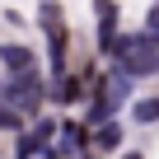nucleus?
Masks as SVG:
<instances>
[{
	"label": "nucleus",
	"instance_id": "1",
	"mask_svg": "<svg viewBox=\"0 0 159 159\" xmlns=\"http://www.w3.org/2000/svg\"><path fill=\"white\" fill-rule=\"evenodd\" d=\"M112 70L117 75H126L131 80V84H136V80L140 75H159V42L140 28V33H122L117 38V47H112Z\"/></svg>",
	"mask_w": 159,
	"mask_h": 159
},
{
	"label": "nucleus",
	"instance_id": "2",
	"mask_svg": "<svg viewBox=\"0 0 159 159\" xmlns=\"http://www.w3.org/2000/svg\"><path fill=\"white\" fill-rule=\"evenodd\" d=\"M126 98H131V80H126V75H117V70H108L98 84H94V103L84 108V131H89V126L98 131L103 122H117L112 112H117Z\"/></svg>",
	"mask_w": 159,
	"mask_h": 159
},
{
	"label": "nucleus",
	"instance_id": "3",
	"mask_svg": "<svg viewBox=\"0 0 159 159\" xmlns=\"http://www.w3.org/2000/svg\"><path fill=\"white\" fill-rule=\"evenodd\" d=\"M56 131H61V122H52V117H38V122L24 131V140L14 145V154H19V159H33V154H42V159H47V150L56 145Z\"/></svg>",
	"mask_w": 159,
	"mask_h": 159
},
{
	"label": "nucleus",
	"instance_id": "4",
	"mask_svg": "<svg viewBox=\"0 0 159 159\" xmlns=\"http://www.w3.org/2000/svg\"><path fill=\"white\" fill-rule=\"evenodd\" d=\"M0 70H5L10 80L38 75V56H33V47H24V42H0Z\"/></svg>",
	"mask_w": 159,
	"mask_h": 159
},
{
	"label": "nucleus",
	"instance_id": "5",
	"mask_svg": "<svg viewBox=\"0 0 159 159\" xmlns=\"http://www.w3.org/2000/svg\"><path fill=\"white\" fill-rule=\"evenodd\" d=\"M94 14H98V52L112 56V47H117V0H94Z\"/></svg>",
	"mask_w": 159,
	"mask_h": 159
},
{
	"label": "nucleus",
	"instance_id": "6",
	"mask_svg": "<svg viewBox=\"0 0 159 159\" xmlns=\"http://www.w3.org/2000/svg\"><path fill=\"white\" fill-rule=\"evenodd\" d=\"M89 80H94V70L84 66V70H75V75H66V80H56V103H84V89H89Z\"/></svg>",
	"mask_w": 159,
	"mask_h": 159
},
{
	"label": "nucleus",
	"instance_id": "7",
	"mask_svg": "<svg viewBox=\"0 0 159 159\" xmlns=\"http://www.w3.org/2000/svg\"><path fill=\"white\" fill-rule=\"evenodd\" d=\"M122 140H126L122 122H103V126L89 136V150H103V154H112V150H122Z\"/></svg>",
	"mask_w": 159,
	"mask_h": 159
},
{
	"label": "nucleus",
	"instance_id": "8",
	"mask_svg": "<svg viewBox=\"0 0 159 159\" xmlns=\"http://www.w3.org/2000/svg\"><path fill=\"white\" fill-rule=\"evenodd\" d=\"M131 117H136V122H159V98H140V103H131Z\"/></svg>",
	"mask_w": 159,
	"mask_h": 159
},
{
	"label": "nucleus",
	"instance_id": "9",
	"mask_svg": "<svg viewBox=\"0 0 159 159\" xmlns=\"http://www.w3.org/2000/svg\"><path fill=\"white\" fill-rule=\"evenodd\" d=\"M145 33L159 42V5H150V14H145Z\"/></svg>",
	"mask_w": 159,
	"mask_h": 159
},
{
	"label": "nucleus",
	"instance_id": "10",
	"mask_svg": "<svg viewBox=\"0 0 159 159\" xmlns=\"http://www.w3.org/2000/svg\"><path fill=\"white\" fill-rule=\"evenodd\" d=\"M117 159H145V154H140V150H126V154H117Z\"/></svg>",
	"mask_w": 159,
	"mask_h": 159
}]
</instances>
